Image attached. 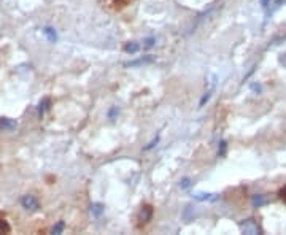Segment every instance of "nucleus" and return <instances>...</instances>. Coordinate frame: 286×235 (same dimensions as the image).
Here are the masks:
<instances>
[{
  "instance_id": "nucleus-1",
  "label": "nucleus",
  "mask_w": 286,
  "mask_h": 235,
  "mask_svg": "<svg viewBox=\"0 0 286 235\" xmlns=\"http://www.w3.org/2000/svg\"><path fill=\"white\" fill-rule=\"evenodd\" d=\"M240 230L243 233H250V235H256V233H261V229L258 226V223L255 220H245L242 221L240 224Z\"/></svg>"
},
{
  "instance_id": "nucleus-7",
  "label": "nucleus",
  "mask_w": 286,
  "mask_h": 235,
  "mask_svg": "<svg viewBox=\"0 0 286 235\" xmlns=\"http://www.w3.org/2000/svg\"><path fill=\"white\" fill-rule=\"evenodd\" d=\"M139 49H140V45H139L137 42H129V43H126V46H124V51H126L127 54H136V53H139Z\"/></svg>"
},
{
  "instance_id": "nucleus-20",
  "label": "nucleus",
  "mask_w": 286,
  "mask_h": 235,
  "mask_svg": "<svg viewBox=\"0 0 286 235\" xmlns=\"http://www.w3.org/2000/svg\"><path fill=\"white\" fill-rule=\"evenodd\" d=\"M278 195H280V199L283 200V202H286V186H284L283 189H280Z\"/></svg>"
},
{
  "instance_id": "nucleus-8",
  "label": "nucleus",
  "mask_w": 286,
  "mask_h": 235,
  "mask_svg": "<svg viewBox=\"0 0 286 235\" xmlns=\"http://www.w3.org/2000/svg\"><path fill=\"white\" fill-rule=\"evenodd\" d=\"M267 204V199H265V195H262V194H256V195H253V205L255 207H262V205H265Z\"/></svg>"
},
{
  "instance_id": "nucleus-15",
  "label": "nucleus",
  "mask_w": 286,
  "mask_h": 235,
  "mask_svg": "<svg viewBox=\"0 0 286 235\" xmlns=\"http://www.w3.org/2000/svg\"><path fill=\"white\" fill-rule=\"evenodd\" d=\"M226 148H227L226 142H224V140H221V142H220V146H218V156L223 158V156L226 154Z\"/></svg>"
},
{
  "instance_id": "nucleus-4",
  "label": "nucleus",
  "mask_w": 286,
  "mask_h": 235,
  "mask_svg": "<svg viewBox=\"0 0 286 235\" xmlns=\"http://www.w3.org/2000/svg\"><path fill=\"white\" fill-rule=\"evenodd\" d=\"M193 197L199 200V202H215V200H218L216 194H208V192H196L193 194Z\"/></svg>"
},
{
  "instance_id": "nucleus-16",
  "label": "nucleus",
  "mask_w": 286,
  "mask_h": 235,
  "mask_svg": "<svg viewBox=\"0 0 286 235\" xmlns=\"http://www.w3.org/2000/svg\"><path fill=\"white\" fill-rule=\"evenodd\" d=\"M118 113H120V108H118V107L110 108V111H108V118H110V121H115V118L118 116Z\"/></svg>"
},
{
  "instance_id": "nucleus-2",
  "label": "nucleus",
  "mask_w": 286,
  "mask_h": 235,
  "mask_svg": "<svg viewBox=\"0 0 286 235\" xmlns=\"http://www.w3.org/2000/svg\"><path fill=\"white\" fill-rule=\"evenodd\" d=\"M21 205L27 210V211H37L40 208V202H39V199L35 195H24L21 199Z\"/></svg>"
},
{
  "instance_id": "nucleus-14",
  "label": "nucleus",
  "mask_w": 286,
  "mask_h": 235,
  "mask_svg": "<svg viewBox=\"0 0 286 235\" xmlns=\"http://www.w3.org/2000/svg\"><path fill=\"white\" fill-rule=\"evenodd\" d=\"M64 229H65V223H64V221H59L56 226H53L51 232H53V233H62V232H64Z\"/></svg>"
},
{
  "instance_id": "nucleus-11",
  "label": "nucleus",
  "mask_w": 286,
  "mask_h": 235,
  "mask_svg": "<svg viewBox=\"0 0 286 235\" xmlns=\"http://www.w3.org/2000/svg\"><path fill=\"white\" fill-rule=\"evenodd\" d=\"M149 62H153V57H151V56H145V57H142V59H139L136 62H129L127 67H136V65H142V64H149Z\"/></svg>"
},
{
  "instance_id": "nucleus-13",
  "label": "nucleus",
  "mask_w": 286,
  "mask_h": 235,
  "mask_svg": "<svg viewBox=\"0 0 286 235\" xmlns=\"http://www.w3.org/2000/svg\"><path fill=\"white\" fill-rule=\"evenodd\" d=\"M10 230H11V227H10L8 221L0 220V233H8Z\"/></svg>"
},
{
  "instance_id": "nucleus-3",
  "label": "nucleus",
  "mask_w": 286,
  "mask_h": 235,
  "mask_svg": "<svg viewBox=\"0 0 286 235\" xmlns=\"http://www.w3.org/2000/svg\"><path fill=\"white\" fill-rule=\"evenodd\" d=\"M153 213H155L153 207H151V205H143L142 210H140V213H139L140 224H146L148 221H151V218H153Z\"/></svg>"
},
{
  "instance_id": "nucleus-17",
  "label": "nucleus",
  "mask_w": 286,
  "mask_h": 235,
  "mask_svg": "<svg viewBox=\"0 0 286 235\" xmlns=\"http://www.w3.org/2000/svg\"><path fill=\"white\" fill-rule=\"evenodd\" d=\"M191 186V180L189 178H183L181 181H180V188L181 189H188Z\"/></svg>"
},
{
  "instance_id": "nucleus-10",
  "label": "nucleus",
  "mask_w": 286,
  "mask_h": 235,
  "mask_svg": "<svg viewBox=\"0 0 286 235\" xmlns=\"http://www.w3.org/2000/svg\"><path fill=\"white\" fill-rule=\"evenodd\" d=\"M89 210H91V213H92L94 216H100V214L104 213V205H102V204H91Z\"/></svg>"
},
{
  "instance_id": "nucleus-12",
  "label": "nucleus",
  "mask_w": 286,
  "mask_h": 235,
  "mask_svg": "<svg viewBox=\"0 0 286 235\" xmlns=\"http://www.w3.org/2000/svg\"><path fill=\"white\" fill-rule=\"evenodd\" d=\"M48 108H49V99H43L42 102H40V105H39V114L43 116V113H45Z\"/></svg>"
},
{
  "instance_id": "nucleus-9",
  "label": "nucleus",
  "mask_w": 286,
  "mask_h": 235,
  "mask_svg": "<svg viewBox=\"0 0 286 235\" xmlns=\"http://www.w3.org/2000/svg\"><path fill=\"white\" fill-rule=\"evenodd\" d=\"M215 80H216V78L213 76V81H212V86H210V89H208V91L204 94V97H202L200 104H199L200 107H204V105H205V102H208V99H210V95H212V92H213V89H215Z\"/></svg>"
},
{
  "instance_id": "nucleus-19",
  "label": "nucleus",
  "mask_w": 286,
  "mask_h": 235,
  "mask_svg": "<svg viewBox=\"0 0 286 235\" xmlns=\"http://www.w3.org/2000/svg\"><path fill=\"white\" fill-rule=\"evenodd\" d=\"M158 142H159V137H156V139H155L153 142H151L148 146H145V151H148V149H151V148H155V146L158 145Z\"/></svg>"
},
{
  "instance_id": "nucleus-18",
  "label": "nucleus",
  "mask_w": 286,
  "mask_h": 235,
  "mask_svg": "<svg viewBox=\"0 0 286 235\" xmlns=\"http://www.w3.org/2000/svg\"><path fill=\"white\" fill-rule=\"evenodd\" d=\"M155 42H156V40H155L153 37H149V38H146V40L143 42V43H145L143 46H145V48H151V46H153V45H155Z\"/></svg>"
},
{
  "instance_id": "nucleus-21",
  "label": "nucleus",
  "mask_w": 286,
  "mask_h": 235,
  "mask_svg": "<svg viewBox=\"0 0 286 235\" xmlns=\"http://www.w3.org/2000/svg\"><path fill=\"white\" fill-rule=\"evenodd\" d=\"M271 2H272V0H261V7H262V8H267Z\"/></svg>"
},
{
  "instance_id": "nucleus-6",
  "label": "nucleus",
  "mask_w": 286,
  "mask_h": 235,
  "mask_svg": "<svg viewBox=\"0 0 286 235\" xmlns=\"http://www.w3.org/2000/svg\"><path fill=\"white\" fill-rule=\"evenodd\" d=\"M43 33H45V37L48 38V42H51V43L58 42V33H56V30L53 27H45Z\"/></svg>"
},
{
  "instance_id": "nucleus-5",
  "label": "nucleus",
  "mask_w": 286,
  "mask_h": 235,
  "mask_svg": "<svg viewBox=\"0 0 286 235\" xmlns=\"http://www.w3.org/2000/svg\"><path fill=\"white\" fill-rule=\"evenodd\" d=\"M16 129V123L10 118H0V130H13Z\"/></svg>"
}]
</instances>
